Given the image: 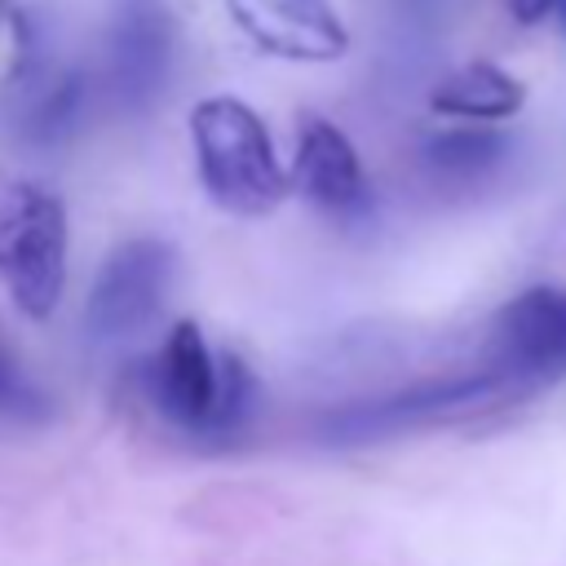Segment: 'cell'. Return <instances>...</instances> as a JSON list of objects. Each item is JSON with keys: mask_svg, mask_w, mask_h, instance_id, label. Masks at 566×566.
Returning a JSON list of instances; mask_svg holds the SVG:
<instances>
[{"mask_svg": "<svg viewBox=\"0 0 566 566\" xmlns=\"http://www.w3.org/2000/svg\"><path fill=\"white\" fill-rule=\"evenodd\" d=\"M522 102H526L522 80H513L491 62H469L447 80H438L429 93V106L455 119H509L522 111Z\"/></svg>", "mask_w": 566, "mask_h": 566, "instance_id": "9", "label": "cell"}, {"mask_svg": "<svg viewBox=\"0 0 566 566\" xmlns=\"http://www.w3.org/2000/svg\"><path fill=\"white\" fill-rule=\"evenodd\" d=\"M172 49H177V27L164 0H124L111 27L106 44V66H111V88L124 106H146L155 93H164L168 71H172Z\"/></svg>", "mask_w": 566, "mask_h": 566, "instance_id": "5", "label": "cell"}, {"mask_svg": "<svg viewBox=\"0 0 566 566\" xmlns=\"http://www.w3.org/2000/svg\"><path fill=\"white\" fill-rule=\"evenodd\" d=\"M146 394L172 429L208 433V416L217 398V363L208 354L203 332L190 318L168 332L159 363H150L146 371Z\"/></svg>", "mask_w": 566, "mask_h": 566, "instance_id": "8", "label": "cell"}, {"mask_svg": "<svg viewBox=\"0 0 566 566\" xmlns=\"http://www.w3.org/2000/svg\"><path fill=\"white\" fill-rule=\"evenodd\" d=\"M230 18L252 44L292 62H336L349 49V31L332 0H226Z\"/></svg>", "mask_w": 566, "mask_h": 566, "instance_id": "6", "label": "cell"}, {"mask_svg": "<svg viewBox=\"0 0 566 566\" xmlns=\"http://www.w3.org/2000/svg\"><path fill=\"white\" fill-rule=\"evenodd\" d=\"M0 283L27 318H49L66 287V208L35 181L0 190Z\"/></svg>", "mask_w": 566, "mask_h": 566, "instance_id": "2", "label": "cell"}, {"mask_svg": "<svg viewBox=\"0 0 566 566\" xmlns=\"http://www.w3.org/2000/svg\"><path fill=\"white\" fill-rule=\"evenodd\" d=\"M553 13L562 18V31H566V0H557V4H553Z\"/></svg>", "mask_w": 566, "mask_h": 566, "instance_id": "13", "label": "cell"}, {"mask_svg": "<svg viewBox=\"0 0 566 566\" xmlns=\"http://www.w3.org/2000/svg\"><path fill=\"white\" fill-rule=\"evenodd\" d=\"M172 270H177V256L164 239H128L119 243L93 287H88V301H84V318H88V332L97 340H111V336H124L133 327H142L168 296V283H172Z\"/></svg>", "mask_w": 566, "mask_h": 566, "instance_id": "3", "label": "cell"}, {"mask_svg": "<svg viewBox=\"0 0 566 566\" xmlns=\"http://www.w3.org/2000/svg\"><path fill=\"white\" fill-rule=\"evenodd\" d=\"M292 177H296L301 195L332 217H363L371 208V190H367L358 150L323 115H301Z\"/></svg>", "mask_w": 566, "mask_h": 566, "instance_id": "7", "label": "cell"}, {"mask_svg": "<svg viewBox=\"0 0 566 566\" xmlns=\"http://www.w3.org/2000/svg\"><path fill=\"white\" fill-rule=\"evenodd\" d=\"M4 4H9V0H0V9H4Z\"/></svg>", "mask_w": 566, "mask_h": 566, "instance_id": "14", "label": "cell"}, {"mask_svg": "<svg viewBox=\"0 0 566 566\" xmlns=\"http://www.w3.org/2000/svg\"><path fill=\"white\" fill-rule=\"evenodd\" d=\"M553 4L557 0H513V13H517V22H539L553 13Z\"/></svg>", "mask_w": 566, "mask_h": 566, "instance_id": "12", "label": "cell"}, {"mask_svg": "<svg viewBox=\"0 0 566 566\" xmlns=\"http://www.w3.org/2000/svg\"><path fill=\"white\" fill-rule=\"evenodd\" d=\"M491 358L500 385H539L566 367V287H526L500 305L491 323Z\"/></svg>", "mask_w": 566, "mask_h": 566, "instance_id": "4", "label": "cell"}, {"mask_svg": "<svg viewBox=\"0 0 566 566\" xmlns=\"http://www.w3.org/2000/svg\"><path fill=\"white\" fill-rule=\"evenodd\" d=\"M195 164L208 199L234 217H265L287 199V172L274 159L261 115L239 97H203L190 111Z\"/></svg>", "mask_w": 566, "mask_h": 566, "instance_id": "1", "label": "cell"}, {"mask_svg": "<svg viewBox=\"0 0 566 566\" xmlns=\"http://www.w3.org/2000/svg\"><path fill=\"white\" fill-rule=\"evenodd\" d=\"M504 150H509V142L491 128H447L424 142V168L433 177L473 181V177L491 172L504 159Z\"/></svg>", "mask_w": 566, "mask_h": 566, "instance_id": "10", "label": "cell"}, {"mask_svg": "<svg viewBox=\"0 0 566 566\" xmlns=\"http://www.w3.org/2000/svg\"><path fill=\"white\" fill-rule=\"evenodd\" d=\"M49 398L40 394L35 380H27V371L18 367L4 332H0V420H13V424H40L49 420Z\"/></svg>", "mask_w": 566, "mask_h": 566, "instance_id": "11", "label": "cell"}]
</instances>
